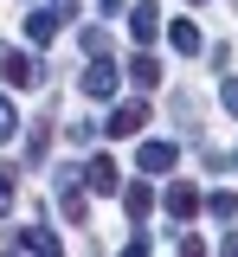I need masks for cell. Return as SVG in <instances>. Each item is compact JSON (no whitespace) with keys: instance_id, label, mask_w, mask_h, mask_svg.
<instances>
[{"instance_id":"6da1fadb","label":"cell","mask_w":238,"mask_h":257,"mask_svg":"<svg viewBox=\"0 0 238 257\" xmlns=\"http://www.w3.org/2000/svg\"><path fill=\"white\" fill-rule=\"evenodd\" d=\"M0 77H7L13 90H33V84H45V71H39V58H26V52H13V45H0Z\"/></svg>"},{"instance_id":"7a4b0ae2","label":"cell","mask_w":238,"mask_h":257,"mask_svg":"<svg viewBox=\"0 0 238 257\" xmlns=\"http://www.w3.org/2000/svg\"><path fill=\"white\" fill-rule=\"evenodd\" d=\"M52 187H58V212H65L71 225H84V219H90V199H84V174H58Z\"/></svg>"},{"instance_id":"3957f363","label":"cell","mask_w":238,"mask_h":257,"mask_svg":"<svg viewBox=\"0 0 238 257\" xmlns=\"http://www.w3.org/2000/svg\"><path fill=\"white\" fill-rule=\"evenodd\" d=\"M77 90H84V96H116V64H109V52L84 64V77H77Z\"/></svg>"},{"instance_id":"277c9868","label":"cell","mask_w":238,"mask_h":257,"mask_svg":"<svg viewBox=\"0 0 238 257\" xmlns=\"http://www.w3.org/2000/svg\"><path fill=\"white\" fill-rule=\"evenodd\" d=\"M161 206H168L174 219H193V212H200V187H193V180H174V187L161 193Z\"/></svg>"},{"instance_id":"5b68a950","label":"cell","mask_w":238,"mask_h":257,"mask_svg":"<svg viewBox=\"0 0 238 257\" xmlns=\"http://www.w3.org/2000/svg\"><path fill=\"white\" fill-rule=\"evenodd\" d=\"M142 128H148V103H123V109H109V135L129 142V135H142Z\"/></svg>"},{"instance_id":"8992f818","label":"cell","mask_w":238,"mask_h":257,"mask_svg":"<svg viewBox=\"0 0 238 257\" xmlns=\"http://www.w3.org/2000/svg\"><path fill=\"white\" fill-rule=\"evenodd\" d=\"M84 187H90V193H103V199H109V193H116V187H123V174H116V161H90V167H84Z\"/></svg>"},{"instance_id":"52a82bcc","label":"cell","mask_w":238,"mask_h":257,"mask_svg":"<svg viewBox=\"0 0 238 257\" xmlns=\"http://www.w3.org/2000/svg\"><path fill=\"white\" fill-rule=\"evenodd\" d=\"M174 155H180V148H174V142H142V174H168V167H174Z\"/></svg>"},{"instance_id":"ba28073f","label":"cell","mask_w":238,"mask_h":257,"mask_svg":"<svg viewBox=\"0 0 238 257\" xmlns=\"http://www.w3.org/2000/svg\"><path fill=\"white\" fill-rule=\"evenodd\" d=\"M7 251H52V257H58V238H52V231H39V225H26V231H13V238H7Z\"/></svg>"},{"instance_id":"9c48e42d","label":"cell","mask_w":238,"mask_h":257,"mask_svg":"<svg viewBox=\"0 0 238 257\" xmlns=\"http://www.w3.org/2000/svg\"><path fill=\"white\" fill-rule=\"evenodd\" d=\"M129 32H136L142 45H148V39H155V32H161V13H155V0H142L136 13H129Z\"/></svg>"},{"instance_id":"30bf717a","label":"cell","mask_w":238,"mask_h":257,"mask_svg":"<svg viewBox=\"0 0 238 257\" xmlns=\"http://www.w3.org/2000/svg\"><path fill=\"white\" fill-rule=\"evenodd\" d=\"M123 206H129V219H148V212H155V187H148V180H136V187H129V193H123Z\"/></svg>"},{"instance_id":"8fae6325","label":"cell","mask_w":238,"mask_h":257,"mask_svg":"<svg viewBox=\"0 0 238 257\" xmlns=\"http://www.w3.org/2000/svg\"><path fill=\"white\" fill-rule=\"evenodd\" d=\"M168 39H174V52H187V58H193V52H200L206 39H200V26H193V20H174L168 26Z\"/></svg>"},{"instance_id":"7c38bea8","label":"cell","mask_w":238,"mask_h":257,"mask_svg":"<svg viewBox=\"0 0 238 257\" xmlns=\"http://www.w3.org/2000/svg\"><path fill=\"white\" fill-rule=\"evenodd\" d=\"M52 32H58V20H52V7H39V13H26V39H33V45H52Z\"/></svg>"},{"instance_id":"4fadbf2b","label":"cell","mask_w":238,"mask_h":257,"mask_svg":"<svg viewBox=\"0 0 238 257\" xmlns=\"http://www.w3.org/2000/svg\"><path fill=\"white\" fill-rule=\"evenodd\" d=\"M129 77H136L142 90H155V84H161V64L148 58V52H136V58H129Z\"/></svg>"},{"instance_id":"5bb4252c","label":"cell","mask_w":238,"mask_h":257,"mask_svg":"<svg viewBox=\"0 0 238 257\" xmlns=\"http://www.w3.org/2000/svg\"><path fill=\"white\" fill-rule=\"evenodd\" d=\"M206 212H212V219H238V193H232V187L206 193Z\"/></svg>"},{"instance_id":"9a60e30c","label":"cell","mask_w":238,"mask_h":257,"mask_svg":"<svg viewBox=\"0 0 238 257\" xmlns=\"http://www.w3.org/2000/svg\"><path fill=\"white\" fill-rule=\"evenodd\" d=\"M13 135H20V109L0 96V142H13Z\"/></svg>"},{"instance_id":"2e32d148","label":"cell","mask_w":238,"mask_h":257,"mask_svg":"<svg viewBox=\"0 0 238 257\" xmlns=\"http://www.w3.org/2000/svg\"><path fill=\"white\" fill-rule=\"evenodd\" d=\"M45 128H52V116H45V122H33V142H26V155H33V161H45Z\"/></svg>"},{"instance_id":"e0dca14e","label":"cell","mask_w":238,"mask_h":257,"mask_svg":"<svg viewBox=\"0 0 238 257\" xmlns=\"http://www.w3.org/2000/svg\"><path fill=\"white\" fill-rule=\"evenodd\" d=\"M13 206V167H0V212Z\"/></svg>"},{"instance_id":"ac0fdd59","label":"cell","mask_w":238,"mask_h":257,"mask_svg":"<svg viewBox=\"0 0 238 257\" xmlns=\"http://www.w3.org/2000/svg\"><path fill=\"white\" fill-rule=\"evenodd\" d=\"M219 103H225V109L238 116V77H225V90H219Z\"/></svg>"},{"instance_id":"d6986e66","label":"cell","mask_w":238,"mask_h":257,"mask_svg":"<svg viewBox=\"0 0 238 257\" xmlns=\"http://www.w3.org/2000/svg\"><path fill=\"white\" fill-rule=\"evenodd\" d=\"M52 20H77V0H52Z\"/></svg>"},{"instance_id":"ffe728a7","label":"cell","mask_w":238,"mask_h":257,"mask_svg":"<svg viewBox=\"0 0 238 257\" xmlns=\"http://www.w3.org/2000/svg\"><path fill=\"white\" fill-rule=\"evenodd\" d=\"M97 7H103V13H123V0H97Z\"/></svg>"},{"instance_id":"44dd1931","label":"cell","mask_w":238,"mask_h":257,"mask_svg":"<svg viewBox=\"0 0 238 257\" xmlns=\"http://www.w3.org/2000/svg\"><path fill=\"white\" fill-rule=\"evenodd\" d=\"M193 7H200V0H193Z\"/></svg>"}]
</instances>
